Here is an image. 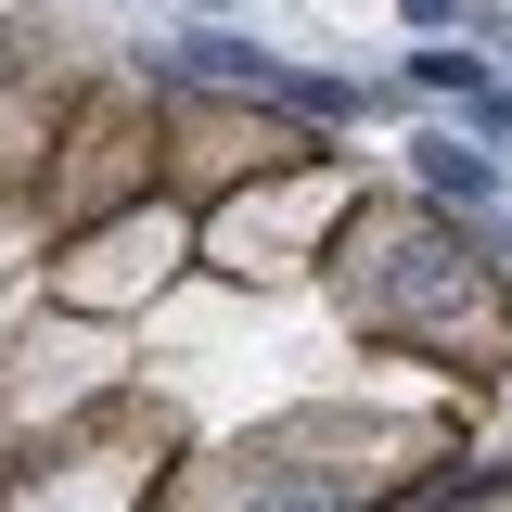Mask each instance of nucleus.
Returning a JSON list of instances; mask_svg holds the SVG:
<instances>
[{
	"label": "nucleus",
	"mask_w": 512,
	"mask_h": 512,
	"mask_svg": "<svg viewBox=\"0 0 512 512\" xmlns=\"http://www.w3.org/2000/svg\"><path fill=\"white\" fill-rule=\"evenodd\" d=\"M423 180H436V192H461V205H487V192H500L474 154H461V141H423Z\"/></svg>",
	"instance_id": "obj_1"
},
{
	"label": "nucleus",
	"mask_w": 512,
	"mask_h": 512,
	"mask_svg": "<svg viewBox=\"0 0 512 512\" xmlns=\"http://www.w3.org/2000/svg\"><path fill=\"white\" fill-rule=\"evenodd\" d=\"M410 13H423V26H448V13H461V0H410Z\"/></svg>",
	"instance_id": "obj_2"
}]
</instances>
